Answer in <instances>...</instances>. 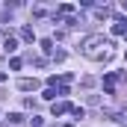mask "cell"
<instances>
[{"mask_svg": "<svg viewBox=\"0 0 127 127\" xmlns=\"http://www.w3.org/2000/svg\"><path fill=\"white\" fill-rule=\"evenodd\" d=\"M106 47H112V38H103V35H86L83 38V44H80V50H83V56H89V59H106L109 53H106Z\"/></svg>", "mask_w": 127, "mask_h": 127, "instance_id": "1", "label": "cell"}, {"mask_svg": "<svg viewBox=\"0 0 127 127\" xmlns=\"http://www.w3.org/2000/svg\"><path fill=\"white\" fill-rule=\"evenodd\" d=\"M121 80H127V71H112V74H106V77H103L106 95H115V83H121Z\"/></svg>", "mask_w": 127, "mask_h": 127, "instance_id": "2", "label": "cell"}, {"mask_svg": "<svg viewBox=\"0 0 127 127\" xmlns=\"http://www.w3.org/2000/svg\"><path fill=\"white\" fill-rule=\"evenodd\" d=\"M18 89L21 92H32V89H38V80L35 77H21L18 80Z\"/></svg>", "mask_w": 127, "mask_h": 127, "instance_id": "3", "label": "cell"}, {"mask_svg": "<svg viewBox=\"0 0 127 127\" xmlns=\"http://www.w3.org/2000/svg\"><path fill=\"white\" fill-rule=\"evenodd\" d=\"M71 109H74V106H71L68 100H59V103H53V118H56V115H65V112H71Z\"/></svg>", "mask_w": 127, "mask_h": 127, "instance_id": "4", "label": "cell"}, {"mask_svg": "<svg viewBox=\"0 0 127 127\" xmlns=\"http://www.w3.org/2000/svg\"><path fill=\"white\" fill-rule=\"evenodd\" d=\"M112 32H115V35H124L127 32V18H118V21L112 24Z\"/></svg>", "mask_w": 127, "mask_h": 127, "instance_id": "5", "label": "cell"}, {"mask_svg": "<svg viewBox=\"0 0 127 127\" xmlns=\"http://www.w3.org/2000/svg\"><path fill=\"white\" fill-rule=\"evenodd\" d=\"M3 50H6V53H15V50H18V41H15L12 35H6V38H3Z\"/></svg>", "mask_w": 127, "mask_h": 127, "instance_id": "6", "label": "cell"}, {"mask_svg": "<svg viewBox=\"0 0 127 127\" xmlns=\"http://www.w3.org/2000/svg\"><path fill=\"white\" fill-rule=\"evenodd\" d=\"M56 15H62V18H74V6H71V3H62V6L56 9Z\"/></svg>", "mask_w": 127, "mask_h": 127, "instance_id": "7", "label": "cell"}, {"mask_svg": "<svg viewBox=\"0 0 127 127\" xmlns=\"http://www.w3.org/2000/svg\"><path fill=\"white\" fill-rule=\"evenodd\" d=\"M21 38H24L27 44H32V41H35V32H32V27H21Z\"/></svg>", "mask_w": 127, "mask_h": 127, "instance_id": "8", "label": "cell"}, {"mask_svg": "<svg viewBox=\"0 0 127 127\" xmlns=\"http://www.w3.org/2000/svg\"><path fill=\"white\" fill-rule=\"evenodd\" d=\"M41 50L44 53H53V38H41Z\"/></svg>", "mask_w": 127, "mask_h": 127, "instance_id": "9", "label": "cell"}, {"mask_svg": "<svg viewBox=\"0 0 127 127\" xmlns=\"http://www.w3.org/2000/svg\"><path fill=\"white\" fill-rule=\"evenodd\" d=\"M97 18H112V12H109V6H100V9H95Z\"/></svg>", "mask_w": 127, "mask_h": 127, "instance_id": "10", "label": "cell"}, {"mask_svg": "<svg viewBox=\"0 0 127 127\" xmlns=\"http://www.w3.org/2000/svg\"><path fill=\"white\" fill-rule=\"evenodd\" d=\"M71 115L80 121V118H86V109H83V106H74V109H71Z\"/></svg>", "mask_w": 127, "mask_h": 127, "instance_id": "11", "label": "cell"}, {"mask_svg": "<svg viewBox=\"0 0 127 127\" xmlns=\"http://www.w3.org/2000/svg\"><path fill=\"white\" fill-rule=\"evenodd\" d=\"M21 121H24L21 112H9V124H21Z\"/></svg>", "mask_w": 127, "mask_h": 127, "instance_id": "12", "label": "cell"}, {"mask_svg": "<svg viewBox=\"0 0 127 127\" xmlns=\"http://www.w3.org/2000/svg\"><path fill=\"white\" fill-rule=\"evenodd\" d=\"M9 68H12V71H18V68H21V59H18V56H12V59H9Z\"/></svg>", "mask_w": 127, "mask_h": 127, "instance_id": "13", "label": "cell"}, {"mask_svg": "<svg viewBox=\"0 0 127 127\" xmlns=\"http://www.w3.org/2000/svg\"><path fill=\"white\" fill-rule=\"evenodd\" d=\"M53 62H65V50H56L53 53Z\"/></svg>", "mask_w": 127, "mask_h": 127, "instance_id": "14", "label": "cell"}, {"mask_svg": "<svg viewBox=\"0 0 127 127\" xmlns=\"http://www.w3.org/2000/svg\"><path fill=\"white\" fill-rule=\"evenodd\" d=\"M41 97H47V100H53V97H56V89H44V95Z\"/></svg>", "mask_w": 127, "mask_h": 127, "instance_id": "15", "label": "cell"}, {"mask_svg": "<svg viewBox=\"0 0 127 127\" xmlns=\"http://www.w3.org/2000/svg\"><path fill=\"white\" fill-rule=\"evenodd\" d=\"M3 80H6V74H3V71H0V83H3Z\"/></svg>", "mask_w": 127, "mask_h": 127, "instance_id": "16", "label": "cell"}, {"mask_svg": "<svg viewBox=\"0 0 127 127\" xmlns=\"http://www.w3.org/2000/svg\"><path fill=\"white\" fill-rule=\"evenodd\" d=\"M121 6H124V12H127V0H124V3H121Z\"/></svg>", "mask_w": 127, "mask_h": 127, "instance_id": "17", "label": "cell"}, {"mask_svg": "<svg viewBox=\"0 0 127 127\" xmlns=\"http://www.w3.org/2000/svg\"><path fill=\"white\" fill-rule=\"evenodd\" d=\"M65 127H74V124H65Z\"/></svg>", "mask_w": 127, "mask_h": 127, "instance_id": "18", "label": "cell"}, {"mask_svg": "<svg viewBox=\"0 0 127 127\" xmlns=\"http://www.w3.org/2000/svg\"><path fill=\"white\" fill-rule=\"evenodd\" d=\"M124 41H127V32H124Z\"/></svg>", "mask_w": 127, "mask_h": 127, "instance_id": "19", "label": "cell"}, {"mask_svg": "<svg viewBox=\"0 0 127 127\" xmlns=\"http://www.w3.org/2000/svg\"><path fill=\"white\" fill-rule=\"evenodd\" d=\"M124 127H127V121H124Z\"/></svg>", "mask_w": 127, "mask_h": 127, "instance_id": "20", "label": "cell"}]
</instances>
